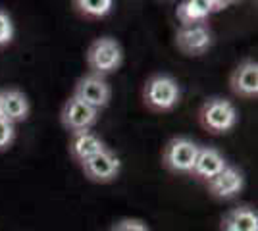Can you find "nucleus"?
<instances>
[{"label": "nucleus", "instance_id": "3", "mask_svg": "<svg viewBox=\"0 0 258 231\" xmlns=\"http://www.w3.org/2000/svg\"><path fill=\"white\" fill-rule=\"evenodd\" d=\"M123 62V50L116 39L100 37L89 46L87 50V64L91 67V73L106 77L108 73L118 71Z\"/></svg>", "mask_w": 258, "mask_h": 231}, {"label": "nucleus", "instance_id": "17", "mask_svg": "<svg viewBox=\"0 0 258 231\" xmlns=\"http://www.w3.org/2000/svg\"><path fill=\"white\" fill-rule=\"evenodd\" d=\"M14 39V23L12 18L8 16V12L0 10V48L12 43Z\"/></svg>", "mask_w": 258, "mask_h": 231}, {"label": "nucleus", "instance_id": "12", "mask_svg": "<svg viewBox=\"0 0 258 231\" xmlns=\"http://www.w3.org/2000/svg\"><path fill=\"white\" fill-rule=\"evenodd\" d=\"M227 166L224 154L220 152L214 146H199V154H197V160L193 166V174L197 179H203V181H210L214 179L224 168Z\"/></svg>", "mask_w": 258, "mask_h": 231}, {"label": "nucleus", "instance_id": "10", "mask_svg": "<svg viewBox=\"0 0 258 231\" xmlns=\"http://www.w3.org/2000/svg\"><path fill=\"white\" fill-rule=\"evenodd\" d=\"M226 6L227 2H222V0H185L175 8V16L181 27H185L195 23H205L210 14L224 10Z\"/></svg>", "mask_w": 258, "mask_h": 231}, {"label": "nucleus", "instance_id": "20", "mask_svg": "<svg viewBox=\"0 0 258 231\" xmlns=\"http://www.w3.org/2000/svg\"><path fill=\"white\" fill-rule=\"evenodd\" d=\"M0 118H2V91H0Z\"/></svg>", "mask_w": 258, "mask_h": 231}, {"label": "nucleus", "instance_id": "15", "mask_svg": "<svg viewBox=\"0 0 258 231\" xmlns=\"http://www.w3.org/2000/svg\"><path fill=\"white\" fill-rule=\"evenodd\" d=\"M222 231H258V214L250 206L229 210L222 220Z\"/></svg>", "mask_w": 258, "mask_h": 231}, {"label": "nucleus", "instance_id": "2", "mask_svg": "<svg viewBox=\"0 0 258 231\" xmlns=\"http://www.w3.org/2000/svg\"><path fill=\"white\" fill-rule=\"evenodd\" d=\"M199 120L206 131H210L212 135H224L235 127L239 116L231 100L214 97L203 104V108L199 112Z\"/></svg>", "mask_w": 258, "mask_h": 231}, {"label": "nucleus", "instance_id": "4", "mask_svg": "<svg viewBox=\"0 0 258 231\" xmlns=\"http://www.w3.org/2000/svg\"><path fill=\"white\" fill-rule=\"evenodd\" d=\"M199 154V144L187 137H173L168 141L162 152V164L173 174L191 176Z\"/></svg>", "mask_w": 258, "mask_h": 231}, {"label": "nucleus", "instance_id": "9", "mask_svg": "<svg viewBox=\"0 0 258 231\" xmlns=\"http://www.w3.org/2000/svg\"><path fill=\"white\" fill-rule=\"evenodd\" d=\"M229 87L241 99L258 97V64L256 60H243L229 77Z\"/></svg>", "mask_w": 258, "mask_h": 231}, {"label": "nucleus", "instance_id": "7", "mask_svg": "<svg viewBox=\"0 0 258 231\" xmlns=\"http://www.w3.org/2000/svg\"><path fill=\"white\" fill-rule=\"evenodd\" d=\"M175 44L183 54L201 56L212 46V31L206 23L185 25L175 33Z\"/></svg>", "mask_w": 258, "mask_h": 231}, {"label": "nucleus", "instance_id": "5", "mask_svg": "<svg viewBox=\"0 0 258 231\" xmlns=\"http://www.w3.org/2000/svg\"><path fill=\"white\" fill-rule=\"evenodd\" d=\"M74 97L85 102L87 106L100 112V108H106L112 99V89L108 85L106 77L87 73L77 81L76 89H74Z\"/></svg>", "mask_w": 258, "mask_h": 231}, {"label": "nucleus", "instance_id": "8", "mask_svg": "<svg viewBox=\"0 0 258 231\" xmlns=\"http://www.w3.org/2000/svg\"><path fill=\"white\" fill-rule=\"evenodd\" d=\"M81 168H83L85 177H89L91 181H95V183H110V181H114L118 177L121 162L112 150L104 148L102 152L95 154L93 158L85 160L81 164Z\"/></svg>", "mask_w": 258, "mask_h": 231}, {"label": "nucleus", "instance_id": "19", "mask_svg": "<svg viewBox=\"0 0 258 231\" xmlns=\"http://www.w3.org/2000/svg\"><path fill=\"white\" fill-rule=\"evenodd\" d=\"M110 231H151V229H149V225L145 221L125 218V220H119Z\"/></svg>", "mask_w": 258, "mask_h": 231}, {"label": "nucleus", "instance_id": "1", "mask_svg": "<svg viewBox=\"0 0 258 231\" xmlns=\"http://www.w3.org/2000/svg\"><path fill=\"white\" fill-rule=\"evenodd\" d=\"M181 99L179 83L168 73H154L147 79L143 89L145 104L154 112H170L173 110Z\"/></svg>", "mask_w": 258, "mask_h": 231}, {"label": "nucleus", "instance_id": "18", "mask_svg": "<svg viewBox=\"0 0 258 231\" xmlns=\"http://www.w3.org/2000/svg\"><path fill=\"white\" fill-rule=\"evenodd\" d=\"M16 139V127L8 120L0 118V150H6Z\"/></svg>", "mask_w": 258, "mask_h": 231}, {"label": "nucleus", "instance_id": "11", "mask_svg": "<svg viewBox=\"0 0 258 231\" xmlns=\"http://www.w3.org/2000/svg\"><path fill=\"white\" fill-rule=\"evenodd\" d=\"M243 185H245L243 174L233 166H226L214 179L208 181V193L216 198L227 200V198L237 197L243 191Z\"/></svg>", "mask_w": 258, "mask_h": 231}, {"label": "nucleus", "instance_id": "13", "mask_svg": "<svg viewBox=\"0 0 258 231\" xmlns=\"http://www.w3.org/2000/svg\"><path fill=\"white\" fill-rule=\"evenodd\" d=\"M104 148L106 146L102 143V139L91 129L89 131L72 133V137H70V156L79 164H83L85 160L93 158L95 154L102 152Z\"/></svg>", "mask_w": 258, "mask_h": 231}, {"label": "nucleus", "instance_id": "6", "mask_svg": "<svg viewBox=\"0 0 258 231\" xmlns=\"http://www.w3.org/2000/svg\"><path fill=\"white\" fill-rule=\"evenodd\" d=\"M60 121L70 133L89 131L98 121V110L87 106L85 102H81L76 97H72L66 100L62 114H60Z\"/></svg>", "mask_w": 258, "mask_h": 231}, {"label": "nucleus", "instance_id": "16", "mask_svg": "<svg viewBox=\"0 0 258 231\" xmlns=\"http://www.w3.org/2000/svg\"><path fill=\"white\" fill-rule=\"evenodd\" d=\"M74 6L85 18H104L112 12L114 2L112 0H76Z\"/></svg>", "mask_w": 258, "mask_h": 231}, {"label": "nucleus", "instance_id": "14", "mask_svg": "<svg viewBox=\"0 0 258 231\" xmlns=\"http://www.w3.org/2000/svg\"><path fill=\"white\" fill-rule=\"evenodd\" d=\"M29 99L20 89H6L2 91V118L10 123H20L29 118Z\"/></svg>", "mask_w": 258, "mask_h": 231}]
</instances>
